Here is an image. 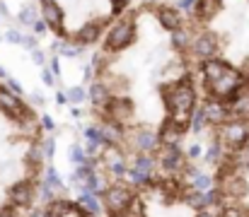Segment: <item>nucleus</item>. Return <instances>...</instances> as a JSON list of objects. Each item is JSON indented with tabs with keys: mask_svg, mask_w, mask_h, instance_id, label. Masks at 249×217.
<instances>
[{
	"mask_svg": "<svg viewBox=\"0 0 249 217\" xmlns=\"http://www.w3.org/2000/svg\"><path fill=\"white\" fill-rule=\"evenodd\" d=\"M22 46H24L27 51H34V49H36V41H34V36H22Z\"/></svg>",
	"mask_w": 249,
	"mask_h": 217,
	"instance_id": "obj_33",
	"label": "nucleus"
},
{
	"mask_svg": "<svg viewBox=\"0 0 249 217\" xmlns=\"http://www.w3.org/2000/svg\"><path fill=\"white\" fill-rule=\"evenodd\" d=\"M80 210H85L87 215H99L102 213V208H104V203L99 200V196H94V193H87L83 191L80 193V198H78V203H75Z\"/></svg>",
	"mask_w": 249,
	"mask_h": 217,
	"instance_id": "obj_11",
	"label": "nucleus"
},
{
	"mask_svg": "<svg viewBox=\"0 0 249 217\" xmlns=\"http://www.w3.org/2000/svg\"><path fill=\"white\" fill-rule=\"evenodd\" d=\"M56 128V123H53V118L51 116H41V131H46V133H51Z\"/></svg>",
	"mask_w": 249,
	"mask_h": 217,
	"instance_id": "obj_29",
	"label": "nucleus"
},
{
	"mask_svg": "<svg viewBox=\"0 0 249 217\" xmlns=\"http://www.w3.org/2000/svg\"><path fill=\"white\" fill-rule=\"evenodd\" d=\"M41 77H44V82H46V84H53V72L51 70H46V68H44V70H41Z\"/></svg>",
	"mask_w": 249,
	"mask_h": 217,
	"instance_id": "obj_34",
	"label": "nucleus"
},
{
	"mask_svg": "<svg viewBox=\"0 0 249 217\" xmlns=\"http://www.w3.org/2000/svg\"><path fill=\"white\" fill-rule=\"evenodd\" d=\"M22 36H24V34H19L17 29H10V32H7V41H12V44H22Z\"/></svg>",
	"mask_w": 249,
	"mask_h": 217,
	"instance_id": "obj_32",
	"label": "nucleus"
},
{
	"mask_svg": "<svg viewBox=\"0 0 249 217\" xmlns=\"http://www.w3.org/2000/svg\"><path fill=\"white\" fill-rule=\"evenodd\" d=\"M186 162H189V159L184 157L179 143L162 145V150H160V167L165 169L167 174H179L181 169H186Z\"/></svg>",
	"mask_w": 249,
	"mask_h": 217,
	"instance_id": "obj_4",
	"label": "nucleus"
},
{
	"mask_svg": "<svg viewBox=\"0 0 249 217\" xmlns=\"http://www.w3.org/2000/svg\"><path fill=\"white\" fill-rule=\"evenodd\" d=\"M109 171H111L114 176H119V179H121V176L128 171V169H126V162H124V157H114V159L109 162Z\"/></svg>",
	"mask_w": 249,
	"mask_h": 217,
	"instance_id": "obj_24",
	"label": "nucleus"
},
{
	"mask_svg": "<svg viewBox=\"0 0 249 217\" xmlns=\"http://www.w3.org/2000/svg\"><path fill=\"white\" fill-rule=\"evenodd\" d=\"M7 198H10V203H12L15 208H27V205H32V200H34V186H32L29 181H17V184L10 186Z\"/></svg>",
	"mask_w": 249,
	"mask_h": 217,
	"instance_id": "obj_6",
	"label": "nucleus"
},
{
	"mask_svg": "<svg viewBox=\"0 0 249 217\" xmlns=\"http://www.w3.org/2000/svg\"><path fill=\"white\" fill-rule=\"evenodd\" d=\"M220 217H245V213H242L240 205H225L223 213H220Z\"/></svg>",
	"mask_w": 249,
	"mask_h": 217,
	"instance_id": "obj_27",
	"label": "nucleus"
},
{
	"mask_svg": "<svg viewBox=\"0 0 249 217\" xmlns=\"http://www.w3.org/2000/svg\"><path fill=\"white\" fill-rule=\"evenodd\" d=\"M225 154H228L225 145H223L220 140H218V138H215L213 143L208 145V150L203 152V162H208V164H220V162L225 159Z\"/></svg>",
	"mask_w": 249,
	"mask_h": 217,
	"instance_id": "obj_14",
	"label": "nucleus"
},
{
	"mask_svg": "<svg viewBox=\"0 0 249 217\" xmlns=\"http://www.w3.org/2000/svg\"><path fill=\"white\" fill-rule=\"evenodd\" d=\"M17 19L22 22V27H32V24L36 22V7H34V5H24V7L19 10Z\"/></svg>",
	"mask_w": 249,
	"mask_h": 217,
	"instance_id": "obj_18",
	"label": "nucleus"
},
{
	"mask_svg": "<svg viewBox=\"0 0 249 217\" xmlns=\"http://www.w3.org/2000/svg\"><path fill=\"white\" fill-rule=\"evenodd\" d=\"M85 99H87V92H85L83 87H71L68 89V101L71 104H83Z\"/></svg>",
	"mask_w": 249,
	"mask_h": 217,
	"instance_id": "obj_25",
	"label": "nucleus"
},
{
	"mask_svg": "<svg viewBox=\"0 0 249 217\" xmlns=\"http://www.w3.org/2000/svg\"><path fill=\"white\" fill-rule=\"evenodd\" d=\"M131 200H133V193H131V188L119 179L116 184H111V186H107V191L102 193V203H104V208L111 213V215H121L128 205H131Z\"/></svg>",
	"mask_w": 249,
	"mask_h": 217,
	"instance_id": "obj_3",
	"label": "nucleus"
},
{
	"mask_svg": "<svg viewBox=\"0 0 249 217\" xmlns=\"http://www.w3.org/2000/svg\"><path fill=\"white\" fill-rule=\"evenodd\" d=\"M92 174H94V171H92V167H89V164H83V167H78V169H75V174L71 176V181H75L78 186H80V184L85 186V184L89 181V176H92Z\"/></svg>",
	"mask_w": 249,
	"mask_h": 217,
	"instance_id": "obj_20",
	"label": "nucleus"
},
{
	"mask_svg": "<svg viewBox=\"0 0 249 217\" xmlns=\"http://www.w3.org/2000/svg\"><path fill=\"white\" fill-rule=\"evenodd\" d=\"M124 217H145V203H143V198H138V196H133V200H131V205L121 213Z\"/></svg>",
	"mask_w": 249,
	"mask_h": 217,
	"instance_id": "obj_16",
	"label": "nucleus"
},
{
	"mask_svg": "<svg viewBox=\"0 0 249 217\" xmlns=\"http://www.w3.org/2000/svg\"><path fill=\"white\" fill-rule=\"evenodd\" d=\"M32 29H34V34H46V32H49V24H46L44 19H36V22L32 24Z\"/></svg>",
	"mask_w": 249,
	"mask_h": 217,
	"instance_id": "obj_28",
	"label": "nucleus"
},
{
	"mask_svg": "<svg viewBox=\"0 0 249 217\" xmlns=\"http://www.w3.org/2000/svg\"><path fill=\"white\" fill-rule=\"evenodd\" d=\"M155 19L160 22V27L165 32H169V34L177 32V29H181V12H179L177 5H160L155 10Z\"/></svg>",
	"mask_w": 249,
	"mask_h": 217,
	"instance_id": "obj_5",
	"label": "nucleus"
},
{
	"mask_svg": "<svg viewBox=\"0 0 249 217\" xmlns=\"http://www.w3.org/2000/svg\"><path fill=\"white\" fill-rule=\"evenodd\" d=\"M196 217H218L211 208H206V210H196Z\"/></svg>",
	"mask_w": 249,
	"mask_h": 217,
	"instance_id": "obj_35",
	"label": "nucleus"
},
{
	"mask_svg": "<svg viewBox=\"0 0 249 217\" xmlns=\"http://www.w3.org/2000/svg\"><path fill=\"white\" fill-rule=\"evenodd\" d=\"M87 150L85 147H80V145H73L71 147V162L75 164V167H83V164H87Z\"/></svg>",
	"mask_w": 249,
	"mask_h": 217,
	"instance_id": "obj_22",
	"label": "nucleus"
},
{
	"mask_svg": "<svg viewBox=\"0 0 249 217\" xmlns=\"http://www.w3.org/2000/svg\"><path fill=\"white\" fill-rule=\"evenodd\" d=\"M114 217H124V215H114Z\"/></svg>",
	"mask_w": 249,
	"mask_h": 217,
	"instance_id": "obj_38",
	"label": "nucleus"
},
{
	"mask_svg": "<svg viewBox=\"0 0 249 217\" xmlns=\"http://www.w3.org/2000/svg\"><path fill=\"white\" fill-rule=\"evenodd\" d=\"M218 140L225 145V150H237V147H245L249 143V121H237V118H230L228 123H223L218 128Z\"/></svg>",
	"mask_w": 249,
	"mask_h": 217,
	"instance_id": "obj_2",
	"label": "nucleus"
},
{
	"mask_svg": "<svg viewBox=\"0 0 249 217\" xmlns=\"http://www.w3.org/2000/svg\"><path fill=\"white\" fill-rule=\"evenodd\" d=\"M186 174H189V181H186V184H189L191 188H196V191H203V193L213 188V181H215V179H213V176H208L206 171H201V169H194L191 164H186Z\"/></svg>",
	"mask_w": 249,
	"mask_h": 217,
	"instance_id": "obj_8",
	"label": "nucleus"
},
{
	"mask_svg": "<svg viewBox=\"0 0 249 217\" xmlns=\"http://www.w3.org/2000/svg\"><path fill=\"white\" fill-rule=\"evenodd\" d=\"M73 200H68V198H53L49 205H46V213L49 217H66L68 213H73Z\"/></svg>",
	"mask_w": 249,
	"mask_h": 217,
	"instance_id": "obj_13",
	"label": "nucleus"
},
{
	"mask_svg": "<svg viewBox=\"0 0 249 217\" xmlns=\"http://www.w3.org/2000/svg\"><path fill=\"white\" fill-rule=\"evenodd\" d=\"M133 167H136V169H143V171H148V174H153V169H155V159H153L150 154H138L136 162H133Z\"/></svg>",
	"mask_w": 249,
	"mask_h": 217,
	"instance_id": "obj_23",
	"label": "nucleus"
},
{
	"mask_svg": "<svg viewBox=\"0 0 249 217\" xmlns=\"http://www.w3.org/2000/svg\"><path fill=\"white\" fill-rule=\"evenodd\" d=\"M160 145H162L160 143V135L153 133V131H148V128H141V131L133 133V147L138 150V154H150Z\"/></svg>",
	"mask_w": 249,
	"mask_h": 217,
	"instance_id": "obj_7",
	"label": "nucleus"
},
{
	"mask_svg": "<svg viewBox=\"0 0 249 217\" xmlns=\"http://www.w3.org/2000/svg\"><path fill=\"white\" fill-rule=\"evenodd\" d=\"M0 217H15V213H12V210H7V208H5V210H0Z\"/></svg>",
	"mask_w": 249,
	"mask_h": 217,
	"instance_id": "obj_37",
	"label": "nucleus"
},
{
	"mask_svg": "<svg viewBox=\"0 0 249 217\" xmlns=\"http://www.w3.org/2000/svg\"><path fill=\"white\" fill-rule=\"evenodd\" d=\"M39 145H41V152H44V157H46V159H49V157H53V152H56V140H53V138H44Z\"/></svg>",
	"mask_w": 249,
	"mask_h": 217,
	"instance_id": "obj_26",
	"label": "nucleus"
},
{
	"mask_svg": "<svg viewBox=\"0 0 249 217\" xmlns=\"http://www.w3.org/2000/svg\"><path fill=\"white\" fill-rule=\"evenodd\" d=\"M32 58H34V63H36V66H41V68L46 66V56H44L39 49H34V51H32Z\"/></svg>",
	"mask_w": 249,
	"mask_h": 217,
	"instance_id": "obj_31",
	"label": "nucleus"
},
{
	"mask_svg": "<svg viewBox=\"0 0 249 217\" xmlns=\"http://www.w3.org/2000/svg\"><path fill=\"white\" fill-rule=\"evenodd\" d=\"M128 179H131L133 186H145V184H150V174L143 171V169H136V167L128 171Z\"/></svg>",
	"mask_w": 249,
	"mask_h": 217,
	"instance_id": "obj_21",
	"label": "nucleus"
},
{
	"mask_svg": "<svg viewBox=\"0 0 249 217\" xmlns=\"http://www.w3.org/2000/svg\"><path fill=\"white\" fill-rule=\"evenodd\" d=\"M225 159L232 164V169H235V171H240V174L249 171V145L237 147V150H230V152L225 154Z\"/></svg>",
	"mask_w": 249,
	"mask_h": 217,
	"instance_id": "obj_9",
	"label": "nucleus"
},
{
	"mask_svg": "<svg viewBox=\"0 0 249 217\" xmlns=\"http://www.w3.org/2000/svg\"><path fill=\"white\" fill-rule=\"evenodd\" d=\"M206 126H208V121H206L203 106H196V109H194V114H191V128H189V131H196V133H201Z\"/></svg>",
	"mask_w": 249,
	"mask_h": 217,
	"instance_id": "obj_17",
	"label": "nucleus"
},
{
	"mask_svg": "<svg viewBox=\"0 0 249 217\" xmlns=\"http://www.w3.org/2000/svg\"><path fill=\"white\" fill-rule=\"evenodd\" d=\"M133 39H136V24H133V17H119L111 27H109V32H107V36H104V53H119V51H126L131 44H133Z\"/></svg>",
	"mask_w": 249,
	"mask_h": 217,
	"instance_id": "obj_1",
	"label": "nucleus"
},
{
	"mask_svg": "<svg viewBox=\"0 0 249 217\" xmlns=\"http://www.w3.org/2000/svg\"><path fill=\"white\" fill-rule=\"evenodd\" d=\"M56 101H58V106L66 104V101H68V94H61V92H58V94H56Z\"/></svg>",
	"mask_w": 249,
	"mask_h": 217,
	"instance_id": "obj_36",
	"label": "nucleus"
},
{
	"mask_svg": "<svg viewBox=\"0 0 249 217\" xmlns=\"http://www.w3.org/2000/svg\"><path fill=\"white\" fill-rule=\"evenodd\" d=\"M85 191H87V193H94V196H102V193L107 191L104 179H102V176H97V174H92V176H89V181L85 184Z\"/></svg>",
	"mask_w": 249,
	"mask_h": 217,
	"instance_id": "obj_19",
	"label": "nucleus"
},
{
	"mask_svg": "<svg viewBox=\"0 0 249 217\" xmlns=\"http://www.w3.org/2000/svg\"><path fill=\"white\" fill-rule=\"evenodd\" d=\"M41 184H44V186H49V188H51L53 193L63 188V184H61V176H58V171H56L53 167H49V169H46V174H44Z\"/></svg>",
	"mask_w": 249,
	"mask_h": 217,
	"instance_id": "obj_15",
	"label": "nucleus"
},
{
	"mask_svg": "<svg viewBox=\"0 0 249 217\" xmlns=\"http://www.w3.org/2000/svg\"><path fill=\"white\" fill-rule=\"evenodd\" d=\"M184 200L191 205V208H196V210H206V208H211V200H208V193H203V191H196V188H186V193H184Z\"/></svg>",
	"mask_w": 249,
	"mask_h": 217,
	"instance_id": "obj_12",
	"label": "nucleus"
},
{
	"mask_svg": "<svg viewBox=\"0 0 249 217\" xmlns=\"http://www.w3.org/2000/svg\"><path fill=\"white\" fill-rule=\"evenodd\" d=\"M203 154V150H201V145L196 143V145H191L189 147V152H186V159H196V157H201Z\"/></svg>",
	"mask_w": 249,
	"mask_h": 217,
	"instance_id": "obj_30",
	"label": "nucleus"
},
{
	"mask_svg": "<svg viewBox=\"0 0 249 217\" xmlns=\"http://www.w3.org/2000/svg\"><path fill=\"white\" fill-rule=\"evenodd\" d=\"M99 126V123H97ZM99 131H102V138H104V143L109 145V147H116V145L124 140V128L119 126V123H114V121H104L102 126H99Z\"/></svg>",
	"mask_w": 249,
	"mask_h": 217,
	"instance_id": "obj_10",
	"label": "nucleus"
}]
</instances>
